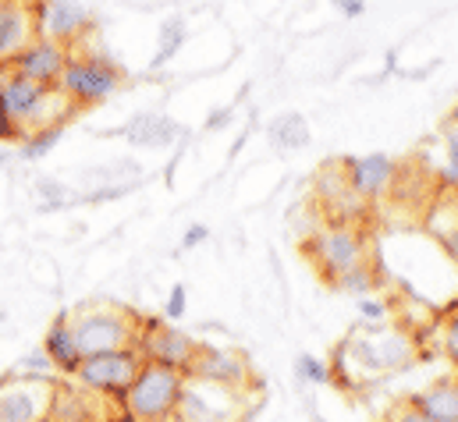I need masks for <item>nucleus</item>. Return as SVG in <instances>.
I'll list each match as a JSON object with an SVG mask.
<instances>
[{
    "mask_svg": "<svg viewBox=\"0 0 458 422\" xmlns=\"http://www.w3.org/2000/svg\"><path fill=\"white\" fill-rule=\"evenodd\" d=\"M416 359V341L402 326L377 323L373 330H359L335 348V373L331 384L344 376H366V373H398L409 369Z\"/></svg>",
    "mask_w": 458,
    "mask_h": 422,
    "instance_id": "nucleus-1",
    "label": "nucleus"
},
{
    "mask_svg": "<svg viewBox=\"0 0 458 422\" xmlns=\"http://www.w3.org/2000/svg\"><path fill=\"white\" fill-rule=\"evenodd\" d=\"M306 252L317 259V266L324 270V277L335 281V277H342L344 270L366 263V238L352 224H331V227H324V231L313 234V241L306 245Z\"/></svg>",
    "mask_w": 458,
    "mask_h": 422,
    "instance_id": "nucleus-7",
    "label": "nucleus"
},
{
    "mask_svg": "<svg viewBox=\"0 0 458 422\" xmlns=\"http://www.w3.org/2000/svg\"><path fill=\"white\" fill-rule=\"evenodd\" d=\"M142 369V355L139 348H117V351H104V355H89L79 362V384L97 391V394H107V398H124V391L131 387L135 373Z\"/></svg>",
    "mask_w": 458,
    "mask_h": 422,
    "instance_id": "nucleus-6",
    "label": "nucleus"
},
{
    "mask_svg": "<svg viewBox=\"0 0 458 422\" xmlns=\"http://www.w3.org/2000/svg\"><path fill=\"white\" fill-rule=\"evenodd\" d=\"M331 284H335L338 291H344V295H355V299H369V291L377 288V274H373V266H369V263H359V266L344 270L342 277H335Z\"/></svg>",
    "mask_w": 458,
    "mask_h": 422,
    "instance_id": "nucleus-19",
    "label": "nucleus"
},
{
    "mask_svg": "<svg viewBox=\"0 0 458 422\" xmlns=\"http://www.w3.org/2000/svg\"><path fill=\"white\" fill-rule=\"evenodd\" d=\"M355 306H359V316L366 319L369 326H377V323H384V319H387V306H384V302H377V299H359Z\"/></svg>",
    "mask_w": 458,
    "mask_h": 422,
    "instance_id": "nucleus-25",
    "label": "nucleus"
},
{
    "mask_svg": "<svg viewBox=\"0 0 458 422\" xmlns=\"http://www.w3.org/2000/svg\"><path fill=\"white\" fill-rule=\"evenodd\" d=\"M445 131H448V146H445V171H441V181H445L448 189H455V185H458V135H455V117H452V124H445Z\"/></svg>",
    "mask_w": 458,
    "mask_h": 422,
    "instance_id": "nucleus-23",
    "label": "nucleus"
},
{
    "mask_svg": "<svg viewBox=\"0 0 458 422\" xmlns=\"http://www.w3.org/2000/svg\"><path fill=\"white\" fill-rule=\"evenodd\" d=\"M39 192H43V196H50V199H54V207H61V203H64V189H61V185L39 181Z\"/></svg>",
    "mask_w": 458,
    "mask_h": 422,
    "instance_id": "nucleus-32",
    "label": "nucleus"
},
{
    "mask_svg": "<svg viewBox=\"0 0 458 422\" xmlns=\"http://www.w3.org/2000/svg\"><path fill=\"white\" fill-rule=\"evenodd\" d=\"M50 369H54V366H50V359H47L43 348L32 351V355L21 362V373H25V376H50Z\"/></svg>",
    "mask_w": 458,
    "mask_h": 422,
    "instance_id": "nucleus-26",
    "label": "nucleus"
},
{
    "mask_svg": "<svg viewBox=\"0 0 458 422\" xmlns=\"http://www.w3.org/2000/svg\"><path fill=\"white\" fill-rule=\"evenodd\" d=\"M54 376H25L21 384L0 391V422H43L54 401Z\"/></svg>",
    "mask_w": 458,
    "mask_h": 422,
    "instance_id": "nucleus-9",
    "label": "nucleus"
},
{
    "mask_svg": "<svg viewBox=\"0 0 458 422\" xmlns=\"http://www.w3.org/2000/svg\"><path fill=\"white\" fill-rule=\"evenodd\" d=\"M14 139H21V128L11 121L7 106H4V100H0V142H14Z\"/></svg>",
    "mask_w": 458,
    "mask_h": 422,
    "instance_id": "nucleus-27",
    "label": "nucleus"
},
{
    "mask_svg": "<svg viewBox=\"0 0 458 422\" xmlns=\"http://www.w3.org/2000/svg\"><path fill=\"white\" fill-rule=\"evenodd\" d=\"M4 160H7V153H4V149H0V167H4Z\"/></svg>",
    "mask_w": 458,
    "mask_h": 422,
    "instance_id": "nucleus-34",
    "label": "nucleus"
},
{
    "mask_svg": "<svg viewBox=\"0 0 458 422\" xmlns=\"http://www.w3.org/2000/svg\"><path fill=\"white\" fill-rule=\"evenodd\" d=\"M61 135H64V124H47V128L25 131V135H21V156H25V160H39V156H47V153L57 146Z\"/></svg>",
    "mask_w": 458,
    "mask_h": 422,
    "instance_id": "nucleus-20",
    "label": "nucleus"
},
{
    "mask_svg": "<svg viewBox=\"0 0 458 422\" xmlns=\"http://www.w3.org/2000/svg\"><path fill=\"white\" fill-rule=\"evenodd\" d=\"M445 355H452V362L458 359V326L455 319L448 323V330H445Z\"/></svg>",
    "mask_w": 458,
    "mask_h": 422,
    "instance_id": "nucleus-30",
    "label": "nucleus"
},
{
    "mask_svg": "<svg viewBox=\"0 0 458 422\" xmlns=\"http://www.w3.org/2000/svg\"><path fill=\"white\" fill-rule=\"evenodd\" d=\"M185 373L196 384H214V387H225V391H242L249 384L245 359L238 351H231V348H214V344H199L196 359L189 362Z\"/></svg>",
    "mask_w": 458,
    "mask_h": 422,
    "instance_id": "nucleus-10",
    "label": "nucleus"
},
{
    "mask_svg": "<svg viewBox=\"0 0 458 422\" xmlns=\"http://www.w3.org/2000/svg\"><path fill=\"white\" fill-rule=\"evenodd\" d=\"M32 29L36 39L68 46L89 29V7L82 0H32Z\"/></svg>",
    "mask_w": 458,
    "mask_h": 422,
    "instance_id": "nucleus-8",
    "label": "nucleus"
},
{
    "mask_svg": "<svg viewBox=\"0 0 458 422\" xmlns=\"http://www.w3.org/2000/svg\"><path fill=\"white\" fill-rule=\"evenodd\" d=\"M135 146H167L174 135H178V124L171 117H157V114H142L128 124L124 131Z\"/></svg>",
    "mask_w": 458,
    "mask_h": 422,
    "instance_id": "nucleus-17",
    "label": "nucleus"
},
{
    "mask_svg": "<svg viewBox=\"0 0 458 422\" xmlns=\"http://www.w3.org/2000/svg\"><path fill=\"white\" fill-rule=\"evenodd\" d=\"M160 422H185L182 416H171V419H160Z\"/></svg>",
    "mask_w": 458,
    "mask_h": 422,
    "instance_id": "nucleus-33",
    "label": "nucleus"
},
{
    "mask_svg": "<svg viewBox=\"0 0 458 422\" xmlns=\"http://www.w3.org/2000/svg\"><path fill=\"white\" fill-rule=\"evenodd\" d=\"M185 43V21L182 18H171L164 29H160V43H157V54H153V68H164Z\"/></svg>",
    "mask_w": 458,
    "mask_h": 422,
    "instance_id": "nucleus-21",
    "label": "nucleus"
},
{
    "mask_svg": "<svg viewBox=\"0 0 458 422\" xmlns=\"http://www.w3.org/2000/svg\"><path fill=\"white\" fill-rule=\"evenodd\" d=\"M338 11H342L344 18H359L366 11V0H338Z\"/></svg>",
    "mask_w": 458,
    "mask_h": 422,
    "instance_id": "nucleus-31",
    "label": "nucleus"
},
{
    "mask_svg": "<svg viewBox=\"0 0 458 422\" xmlns=\"http://www.w3.org/2000/svg\"><path fill=\"white\" fill-rule=\"evenodd\" d=\"M68 46L61 43H50V39H32L14 61H11V72L29 79V82H39V86H57L64 64H68Z\"/></svg>",
    "mask_w": 458,
    "mask_h": 422,
    "instance_id": "nucleus-13",
    "label": "nucleus"
},
{
    "mask_svg": "<svg viewBox=\"0 0 458 422\" xmlns=\"http://www.w3.org/2000/svg\"><path fill=\"white\" fill-rule=\"evenodd\" d=\"M185 309H189V291H185V284H174L171 295H167V309H164V316L182 319L185 316Z\"/></svg>",
    "mask_w": 458,
    "mask_h": 422,
    "instance_id": "nucleus-24",
    "label": "nucleus"
},
{
    "mask_svg": "<svg viewBox=\"0 0 458 422\" xmlns=\"http://www.w3.org/2000/svg\"><path fill=\"white\" fill-rule=\"evenodd\" d=\"M43 351H47V359H50V366H54V369H61V373H68V376H75V373H79L82 355L75 351V341H72L68 316H61L54 326H50V330H47Z\"/></svg>",
    "mask_w": 458,
    "mask_h": 422,
    "instance_id": "nucleus-16",
    "label": "nucleus"
},
{
    "mask_svg": "<svg viewBox=\"0 0 458 422\" xmlns=\"http://www.w3.org/2000/svg\"><path fill=\"white\" fill-rule=\"evenodd\" d=\"M32 39V0H0V64H11Z\"/></svg>",
    "mask_w": 458,
    "mask_h": 422,
    "instance_id": "nucleus-14",
    "label": "nucleus"
},
{
    "mask_svg": "<svg viewBox=\"0 0 458 422\" xmlns=\"http://www.w3.org/2000/svg\"><path fill=\"white\" fill-rule=\"evenodd\" d=\"M121 68L111 64L107 57H68L57 89L72 100L75 106L104 104L121 89Z\"/></svg>",
    "mask_w": 458,
    "mask_h": 422,
    "instance_id": "nucleus-5",
    "label": "nucleus"
},
{
    "mask_svg": "<svg viewBox=\"0 0 458 422\" xmlns=\"http://www.w3.org/2000/svg\"><path fill=\"white\" fill-rule=\"evenodd\" d=\"M210 238V227L207 224H192L189 231H185V238H182V249H196V245H203Z\"/></svg>",
    "mask_w": 458,
    "mask_h": 422,
    "instance_id": "nucleus-28",
    "label": "nucleus"
},
{
    "mask_svg": "<svg viewBox=\"0 0 458 422\" xmlns=\"http://www.w3.org/2000/svg\"><path fill=\"white\" fill-rule=\"evenodd\" d=\"M72 326V341L75 351L82 359L89 355H104V351H117V348H135L139 344V319H131L121 309H107V306H93V309H79V316L68 319Z\"/></svg>",
    "mask_w": 458,
    "mask_h": 422,
    "instance_id": "nucleus-4",
    "label": "nucleus"
},
{
    "mask_svg": "<svg viewBox=\"0 0 458 422\" xmlns=\"http://www.w3.org/2000/svg\"><path fill=\"white\" fill-rule=\"evenodd\" d=\"M295 376L302 384H331V369L313 355H299L295 359Z\"/></svg>",
    "mask_w": 458,
    "mask_h": 422,
    "instance_id": "nucleus-22",
    "label": "nucleus"
},
{
    "mask_svg": "<svg viewBox=\"0 0 458 422\" xmlns=\"http://www.w3.org/2000/svg\"><path fill=\"white\" fill-rule=\"evenodd\" d=\"M182 387L185 376L164 366H149L142 362V369L135 373L131 387L124 391L121 405L131 422H160L178 416V401H182Z\"/></svg>",
    "mask_w": 458,
    "mask_h": 422,
    "instance_id": "nucleus-3",
    "label": "nucleus"
},
{
    "mask_svg": "<svg viewBox=\"0 0 458 422\" xmlns=\"http://www.w3.org/2000/svg\"><path fill=\"white\" fill-rule=\"evenodd\" d=\"M423 419L430 422H458V384L455 376H441L434 387L420 391L409 401Z\"/></svg>",
    "mask_w": 458,
    "mask_h": 422,
    "instance_id": "nucleus-15",
    "label": "nucleus"
},
{
    "mask_svg": "<svg viewBox=\"0 0 458 422\" xmlns=\"http://www.w3.org/2000/svg\"><path fill=\"white\" fill-rule=\"evenodd\" d=\"M267 135H270V146L277 149H302L310 142V124L302 114H281L270 121Z\"/></svg>",
    "mask_w": 458,
    "mask_h": 422,
    "instance_id": "nucleus-18",
    "label": "nucleus"
},
{
    "mask_svg": "<svg viewBox=\"0 0 458 422\" xmlns=\"http://www.w3.org/2000/svg\"><path fill=\"white\" fill-rule=\"evenodd\" d=\"M384 422H430V419H423V416H420V412H416V409H412V405L405 401V405L391 409V416H387Z\"/></svg>",
    "mask_w": 458,
    "mask_h": 422,
    "instance_id": "nucleus-29",
    "label": "nucleus"
},
{
    "mask_svg": "<svg viewBox=\"0 0 458 422\" xmlns=\"http://www.w3.org/2000/svg\"><path fill=\"white\" fill-rule=\"evenodd\" d=\"M398 178V164L387 153H369V156H348L344 160V181L359 199H377L384 196Z\"/></svg>",
    "mask_w": 458,
    "mask_h": 422,
    "instance_id": "nucleus-12",
    "label": "nucleus"
},
{
    "mask_svg": "<svg viewBox=\"0 0 458 422\" xmlns=\"http://www.w3.org/2000/svg\"><path fill=\"white\" fill-rule=\"evenodd\" d=\"M139 355L142 362L149 366H164V369H174V373H185L189 362L196 359V341L174 326H157L149 323V333H139Z\"/></svg>",
    "mask_w": 458,
    "mask_h": 422,
    "instance_id": "nucleus-11",
    "label": "nucleus"
},
{
    "mask_svg": "<svg viewBox=\"0 0 458 422\" xmlns=\"http://www.w3.org/2000/svg\"><path fill=\"white\" fill-rule=\"evenodd\" d=\"M0 100L7 106L11 121L21 128V135L47 128V124H64L68 114L75 110V104L57 86H39V82H29L14 72L0 75Z\"/></svg>",
    "mask_w": 458,
    "mask_h": 422,
    "instance_id": "nucleus-2",
    "label": "nucleus"
}]
</instances>
